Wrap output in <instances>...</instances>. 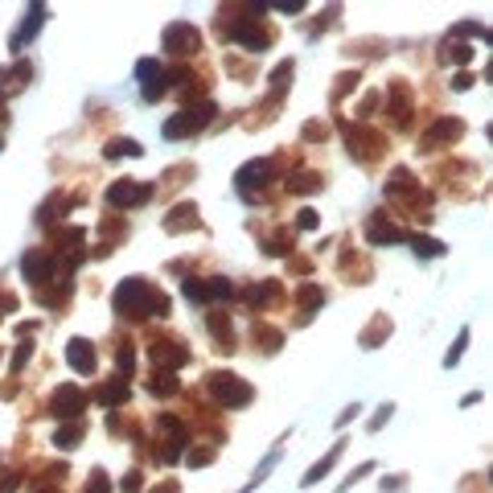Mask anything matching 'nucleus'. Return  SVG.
Listing matches in <instances>:
<instances>
[{"mask_svg": "<svg viewBox=\"0 0 493 493\" xmlns=\"http://www.w3.org/2000/svg\"><path fill=\"white\" fill-rule=\"evenodd\" d=\"M276 296H280V284H276V280H263V284H255V288H247V292H243V300H247V305H255V308L272 305Z\"/></svg>", "mask_w": 493, "mask_h": 493, "instance_id": "6ab92c4d", "label": "nucleus"}, {"mask_svg": "<svg viewBox=\"0 0 493 493\" xmlns=\"http://www.w3.org/2000/svg\"><path fill=\"white\" fill-rule=\"evenodd\" d=\"M71 206H74L71 197H62V193H54V197H46V202L37 206V222H42V226H49V222H54L58 214H66Z\"/></svg>", "mask_w": 493, "mask_h": 493, "instance_id": "5701e85b", "label": "nucleus"}, {"mask_svg": "<svg viewBox=\"0 0 493 493\" xmlns=\"http://www.w3.org/2000/svg\"><path fill=\"white\" fill-rule=\"evenodd\" d=\"M415 189V173L411 169H395L391 177H387V197H407Z\"/></svg>", "mask_w": 493, "mask_h": 493, "instance_id": "4be33fe9", "label": "nucleus"}, {"mask_svg": "<svg viewBox=\"0 0 493 493\" xmlns=\"http://www.w3.org/2000/svg\"><path fill=\"white\" fill-rule=\"evenodd\" d=\"M296 300H300V308H305V312H312V308L325 305V288H317V284H305V288L296 292Z\"/></svg>", "mask_w": 493, "mask_h": 493, "instance_id": "cd10ccee", "label": "nucleus"}, {"mask_svg": "<svg viewBox=\"0 0 493 493\" xmlns=\"http://www.w3.org/2000/svg\"><path fill=\"white\" fill-rule=\"evenodd\" d=\"M128 395H132V387H128V378H123V375L107 378V382L95 391V399L103 403V407H119V403H128Z\"/></svg>", "mask_w": 493, "mask_h": 493, "instance_id": "4468645a", "label": "nucleus"}, {"mask_svg": "<svg viewBox=\"0 0 493 493\" xmlns=\"http://www.w3.org/2000/svg\"><path fill=\"white\" fill-rule=\"evenodd\" d=\"M42 21H46V4H29V13H25V25H21V33L8 42V49H21L25 42H33L37 33H42Z\"/></svg>", "mask_w": 493, "mask_h": 493, "instance_id": "ddd939ff", "label": "nucleus"}, {"mask_svg": "<svg viewBox=\"0 0 493 493\" xmlns=\"http://www.w3.org/2000/svg\"><path fill=\"white\" fill-rule=\"evenodd\" d=\"M161 46L164 54H177V58H185V54H193V49L202 46V33L193 29L189 21H173L169 29L161 33Z\"/></svg>", "mask_w": 493, "mask_h": 493, "instance_id": "20e7f679", "label": "nucleus"}, {"mask_svg": "<svg viewBox=\"0 0 493 493\" xmlns=\"http://www.w3.org/2000/svg\"><path fill=\"white\" fill-rule=\"evenodd\" d=\"M317 222H321L317 210H300V214H296V226H300V231H317Z\"/></svg>", "mask_w": 493, "mask_h": 493, "instance_id": "37998d69", "label": "nucleus"}, {"mask_svg": "<svg viewBox=\"0 0 493 493\" xmlns=\"http://www.w3.org/2000/svg\"><path fill=\"white\" fill-rule=\"evenodd\" d=\"M29 353H33V346H29V341H21V346H17V353H13V370H21L25 362H29Z\"/></svg>", "mask_w": 493, "mask_h": 493, "instance_id": "de8ad7c7", "label": "nucleus"}, {"mask_svg": "<svg viewBox=\"0 0 493 493\" xmlns=\"http://www.w3.org/2000/svg\"><path fill=\"white\" fill-rule=\"evenodd\" d=\"M210 337H214V346H218L222 353L235 350V329H231L226 317H210Z\"/></svg>", "mask_w": 493, "mask_h": 493, "instance_id": "aec40b11", "label": "nucleus"}, {"mask_svg": "<svg viewBox=\"0 0 493 493\" xmlns=\"http://www.w3.org/2000/svg\"><path fill=\"white\" fill-rule=\"evenodd\" d=\"M116 366H119V375H132V366H136V353H132V346H119Z\"/></svg>", "mask_w": 493, "mask_h": 493, "instance_id": "4c0bfd02", "label": "nucleus"}, {"mask_svg": "<svg viewBox=\"0 0 493 493\" xmlns=\"http://www.w3.org/2000/svg\"><path fill=\"white\" fill-rule=\"evenodd\" d=\"M54 255L49 251H25V259H21V276H25V284H49L54 280Z\"/></svg>", "mask_w": 493, "mask_h": 493, "instance_id": "1a4fd4ad", "label": "nucleus"}, {"mask_svg": "<svg viewBox=\"0 0 493 493\" xmlns=\"http://www.w3.org/2000/svg\"><path fill=\"white\" fill-rule=\"evenodd\" d=\"M206 382H210V395H214L218 403H222L226 411H238V407H247V403L255 399L251 382H243L238 375H226V370H214V375L206 378Z\"/></svg>", "mask_w": 493, "mask_h": 493, "instance_id": "7ed1b4c3", "label": "nucleus"}, {"mask_svg": "<svg viewBox=\"0 0 493 493\" xmlns=\"http://www.w3.org/2000/svg\"><path fill=\"white\" fill-rule=\"evenodd\" d=\"M341 448H346V444H333V448H329L325 456H321V461H317V465L305 473V481H300V485H317V481H321V477H325V473L333 469L337 461H341Z\"/></svg>", "mask_w": 493, "mask_h": 493, "instance_id": "a211bd4d", "label": "nucleus"}, {"mask_svg": "<svg viewBox=\"0 0 493 493\" xmlns=\"http://www.w3.org/2000/svg\"><path fill=\"white\" fill-rule=\"evenodd\" d=\"M78 440H83V423H78V420H66L58 432H54V444H58V448H74Z\"/></svg>", "mask_w": 493, "mask_h": 493, "instance_id": "a878e982", "label": "nucleus"}, {"mask_svg": "<svg viewBox=\"0 0 493 493\" xmlns=\"http://www.w3.org/2000/svg\"><path fill=\"white\" fill-rule=\"evenodd\" d=\"M189 226H197V206H193V202L173 206L169 218H164V231H169V235H181V231H189Z\"/></svg>", "mask_w": 493, "mask_h": 493, "instance_id": "dca6fc26", "label": "nucleus"}, {"mask_svg": "<svg viewBox=\"0 0 493 493\" xmlns=\"http://www.w3.org/2000/svg\"><path fill=\"white\" fill-rule=\"evenodd\" d=\"M119 489H123V493H140V489H144V477L132 469L128 477H123V481H119Z\"/></svg>", "mask_w": 493, "mask_h": 493, "instance_id": "79ce46f5", "label": "nucleus"}, {"mask_svg": "<svg viewBox=\"0 0 493 493\" xmlns=\"http://www.w3.org/2000/svg\"><path fill=\"white\" fill-rule=\"evenodd\" d=\"M411 247H415V255H420V259H440V255L448 251L444 243H436V238H423V235L411 238Z\"/></svg>", "mask_w": 493, "mask_h": 493, "instance_id": "c85d7f7f", "label": "nucleus"}, {"mask_svg": "<svg viewBox=\"0 0 493 493\" xmlns=\"http://www.w3.org/2000/svg\"><path fill=\"white\" fill-rule=\"evenodd\" d=\"M111 308L123 321H148V317H169V296L157 292L148 280H123L111 292Z\"/></svg>", "mask_w": 493, "mask_h": 493, "instance_id": "f257e3e1", "label": "nucleus"}, {"mask_svg": "<svg viewBox=\"0 0 493 493\" xmlns=\"http://www.w3.org/2000/svg\"><path fill=\"white\" fill-rule=\"evenodd\" d=\"M0 308H4V312H13V308H17V300H13V296H0Z\"/></svg>", "mask_w": 493, "mask_h": 493, "instance_id": "603ef678", "label": "nucleus"}, {"mask_svg": "<svg viewBox=\"0 0 493 493\" xmlns=\"http://www.w3.org/2000/svg\"><path fill=\"white\" fill-rule=\"evenodd\" d=\"M83 407H87V395H83L78 387H71V382H66V387H58V391H54V399H49V411H54L58 420H78V415H83Z\"/></svg>", "mask_w": 493, "mask_h": 493, "instance_id": "0eeeda50", "label": "nucleus"}, {"mask_svg": "<svg viewBox=\"0 0 493 493\" xmlns=\"http://www.w3.org/2000/svg\"><path fill=\"white\" fill-rule=\"evenodd\" d=\"M66 362H71V370H78V375H95V366H99L95 341H87V337H71V341H66Z\"/></svg>", "mask_w": 493, "mask_h": 493, "instance_id": "9b49d317", "label": "nucleus"}, {"mask_svg": "<svg viewBox=\"0 0 493 493\" xmlns=\"http://www.w3.org/2000/svg\"><path fill=\"white\" fill-rule=\"evenodd\" d=\"M17 481H21L17 473H4V477H0V493H13L17 489Z\"/></svg>", "mask_w": 493, "mask_h": 493, "instance_id": "8fccbe9b", "label": "nucleus"}, {"mask_svg": "<svg viewBox=\"0 0 493 493\" xmlns=\"http://www.w3.org/2000/svg\"><path fill=\"white\" fill-rule=\"evenodd\" d=\"M391 415H395V407H391V403H382V407L375 411V420H370V432H378V427H382V423L391 420Z\"/></svg>", "mask_w": 493, "mask_h": 493, "instance_id": "c03bdc74", "label": "nucleus"}, {"mask_svg": "<svg viewBox=\"0 0 493 493\" xmlns=\"http://www.w3.org/2000/svg\"><path fill=\"white\" fill-rule=\"evenodd\" d=\"M288 83H292V62H280V66L272 71V91L284 95V91H288Z\"/></svg>", "mask_w": 493, "mask_h": 493, "instance_id": "473e14b6", "label": "nucleus"}, {"mask_svg": "<svg viewBox=\"0 0 493 493\" xmlns=\"http://www.w3.org/2000/svg\"><path fill=\"white\" fill-rule=\"evenodd\" d=\"M440 58H444L448 66H469V58H473V46H469V42H448V46H444V54H440Z\"/></svg>", "mask_w": 493, "mask_h": 493, "instance_id": "393cba45", "label": "nucleus"}, {"mask_svg": "<svg viewBox=\"0 0 493 493\" xmlns=\"http://www.w3.org/2000/svg\"><path fill=\"white\" fill-rule=\"evenodd\" d=\"M399 238H403L399 226L382 222V214H370V222H366V243H375V247H387V243H399Z\"/></svg>", "mask_w": 493, "mask_h": 493, "instance_id": "2eb2a0df", "label": "nucleus"}, {"mask_svg": "<svg viewBox=\"0 0 493 493\" xmlns=\"http://www.w3.org/2000/svg\"><path fill=\"white\" fill-rule=\"evenodd\" d=\"M222 37H231V42H238V46L247 49H267L272 46V33L267 29H259V21H235V25H222Z\"/></svg>", "mask_w": 493, "mask_h": 493, "instance_id": "423d86ee", "label": "nucleus"}, {"mask_svg": "<svg viewBox=\"0 0 493 493\" xmlns=\"http://www.w3.org/2000/svg\"><path fill=\"white\" fill-rule=\"evenodd\" d=\"M152 493H177V485H164V489H152Z\"/></svg>", "mask_w": 493, "mask_h": 493, "instance_id": "864d4df0", "label": "nucleus"}, {"mask_svg": "<svg viewBox=\"0 0 493 493\" xmlns=\"http://www.w3.org/2000/svg\"><path fill=\"white\" fill-rule=\"evenodd\" d=\"M177 391H181L177 387V375H169V370H157V375L148 378V395H157V399H169Z\"/></svg>", "mask_w": 493, "mask_h": 493, "instance_id": "b1692460", "label": "nucleus"}, {"mask_svg": "<svg viewBox=\"0 0 493 493\" xmlns=\"http://www.w3.org/2000/svg\"><path fill=\"white\" fill-rule=\"evenodd\" d=\"M148 353H152L157 370H169V375H173V370H181V366L189 362V350L181 346V341H161V337H157V341L148 346Z\"/></svg>", "mask_w": 493, "mask_h": 493, "instance_id": "9d476101", "label": "nucleus"}, {"mask_svg": "<svg viewBox=\"0 0 493 493\" xmlns=\"http://www.w3.org/2000/svg\"><path fill=\"white\" fill-rule=\"evenodd\" d=\"M185 461L193 465V469H206V465H214V448H202V452H189Z\"/></svg>", "mask_w": 493, "mask_h": 493, "instance_id": "58836bf2", "label": "nucleus"}, {"mask_svg": "<svg viewBox=\"0 0 493 493\" xmlns=\"http://www.w3.org/2000/svg\"><path fill=\"white\" fill-rule=\"evenodd\" d=\"M214 103H197V107H181L173 119H164V140H189V136H197V132H206V123L214 119Z\"/></svg>", "mask_w": 493, "mask_h": 493, "instance_id": "f03ea898", "label": "nucleus"}, {"mask_svg": "<svg viewBox=\"0 0 493 493\" xmlns=\"http://www.w3.org/2000/svg\"><path fill=\"white\" fill-rule=\"evenodd\" d=\"M276 461H280V448H272V452H267V461H263V465H259V469H255V477H251V485H247V489H243V493H251V489H255L259 481H263L267 473L276 469Z\"/></svg>", "mask_w": 493, "mask_h": 493, "instance_id": "72a5a7b5", "label": "nucleus"}, {"mask_svg": "<svg viewBox=\"0 0 493 493\" xmlns=\"http://www.w3.org/2000/svg\"><path fill=\"white\" fill-rule=\"evenodd\" d=\"M181 296H185L189 305H206V280L185 276V284H181Z\"/></svg>", "mask_w": 493, "mask_h": 493, "instance_id": "c756f323", "label": "nucleus"}, {"mask_svg": "<svg viewBox=\"0 0 493 493\" xmlns=\"http://www.w3.org/2000/svg\"><path fill=\"white\" fill-rule=\"evenodd\" d=\"M161 432L173 440V444H185V427H181L177 415H161Z\"/></svg>", "mask_w": 493, "mask_h": 493, "instance_id": "2f4dec72", "label": "nucleus"}, {"mask_svg": "<svg viewBox=\"0 0 493 493\" xmlns=\"http://www.w3.org/2000/svg\"><path fill=\"white\" fill-rule=\"evenodd\" d=\"M231 296H235V284L226 280V276L206 280V300H231Z\"/></svg>", "mask_w": 493, "mask_h": 493, "instance_id": "bb28decb", "label": "nucleus"}, {"mask_svg": "<svg viewBox=\"0 0 493 493\" xmlns=\"http://www.w3.org/2000/svg\"><path fill=\"white\" fill-rule=\"evenodd\" d=\"M387 107H391V116L399 119V123H407V116H411V95H407V87H403V83H391Z\"/></svg>", "mask_w": 493, "mask_h": 493, "instance_id": "f3484780", "label": "nucleus"}, {"mask_svg": "<svg viewBox=\"0 0 493 493\" xmlns=\"http://www.w3.org/2000/svg\"><path fill=\"white\" fill-rule=\"evenodd\" d=\"M387 333H391V325H387V321H378V325L370 329L366 337H362V350H375V346L382 341V337H387Z\"/></svg>", "mask_w": 493, "mask_h": 493, "instance_id": "c9c22d12", "label": "nucleus"}, {"mask_svg": "<svg viewBox=\"0 0 493 493\" xmlns=\"http://www.w3.org/2000/svg\"><path fill=\"white\" fill-rule=\"evenodd\" d=\"M144 148L136 140H128V136H116V140H107L103 144V157L107 161H123V157H140Z\"/></svg>", "mask_w": 493, "mask_h": 493, "instance_id": "412c9836", "label": "nucleus"}, {"mask_svg": "<svg viewBox=\"0 0 493 493\" xmlns=\"http://www.w3.org/2000/svg\"><path fill=\"white\" fill-rule=\"evenodd\" d=\"M87 493H111V485H107V473H103V469L91 473V485H87Z\"/></svg>", "mask_w": 493, "mask_h": 493, "instance_id": "a19ab883", "label": "nucleus"}, {"mask_svg": "<svg viewBox=\"0 0 493 493\" xmlns=\"http://www.w3.org/2000/svg\"><path fill=\"white\" fill-rule=\"evenodd\" d=\"M353 415H362V411H358V407H346V411H341V415H337V427H346V423H350Z\"/></svg>", "mask_w": 493, "mask_h": 493, "instance_id": "3c124183", "label": "nucleus"}, {"mask_svg": "<svg viewBox=\"0 0 493 493\" xmlns=\"http://www.w3.org/2000/svg\"><path fill=\"white\" fill-rule=\"evenodd\" d=\"M0 119H4V95H0Z\"/></svg>", "mask_w": 493, "mask_h": 493, "instance_id": "5fc2aeb1", "label": "nucleus"}, {"mask_svg": "<svg viewBox=\"0 0 493 493\" xmlns=\"http://www.w3.org/2000/svg\"><path fill=\"white\" fill-rule=\"evenodd\" d=\"M465 132V123L461 119H452V116H444V119H436L427 132H423V140H420V148H436V144H448V140H456Z\"/></svg>", "mask_w": 493, "mask_h": 493, "instance_id": "f8f14e48", "label": "nucleus"}, {"mask_svg": "<svg viewBox=\"0 0 493 493\" xmlns=\"http://www.w3.org/2000/svg\"><path fill=\"white\" fill-rule=\"evenodd\" d=\"M37 493H49V489H37Z\"/></svg>", "mask_w": 493, "mask_h": 493, "instance_id": "6e6d98bb", "label": "nucleus"}, {"mask_svg": "<svg viewBox=\"0 0 493 493\" xmlns=\"http://www.w3.org/2000/svg\"><path fill=\"white\" fill-rule=\"evenodd\" d=\"M465 346H469V329H461V337L452 341V350H448V358H444V366H456L461 358H465Z\"/></svg>", "mask_w": 493, "mask_h": 493, "instance_id": "f704fd0d", "label": "nucleus"}, {"mask_svg": "<svg viewBox=\"0 0 493 493\" xmlns=\"http://www.w3.org/2000/svg\"><path fill=\"white\" fill-rule=\"evenodd\" d=\"M148 197H152V185H144V181H111V189H107V202H111L116 210L144 206Z\"/></svg>", "mask_w": 493, "mask_h": 493, "instance_id": "39448f33", "label": "nucleus"}, {"mask_svg": "<svg viewBox=\"0 0 493 493\" xmlns=\"http://www.w3.org/2000/svg\"><path fill=\"white\" fill-rule=\"evenodd\" d=\"M181 448L185 444H161L157 448V461H161V465H177V461H181Z\"/></svg>", "mask_w": 493, "mask_h": 493, "instance_id": "e433bc0d", "label": "nucleus"}, {"mask_svg": "<svg viewBox=\"0 0 493 493\" xmlns=\"http://www.w3.org/2000/svg\"><path fill=\"white\" fill-rule=\"evenodd\" d=\"M288 247H292V238H288V235H276L272 243H267V251H272V255H288Z\"/></svg>", "mask_w": 493, "mask_h": 493, "instance_id": "49530a36", "label": "nucleus"}, {"mask_svg": "<svg viewBox=\"0 0 493 493\" xmlns=\"http://www.w3.org/2000/svg\"><path fill=\"white\" fill-rule=\"evenodd\" d=\"M288 189L292 193H312V189H321V177L317 173H296V177H288Z\"/></svg>", "mask_w": 493, "mask_h": 493, "instance_id": "7c9ffc66", "label": "nucleus"}, {"mask_svg": "<svg viewBox=\"0 0 493 493\" xmlns=\"http://www.w3.org/2000/svg\"><path fill=\"white\" fill-rule=\"evenodd\" d=\"M469 87H473V74H469V71L452 74V91H469Z\"/></svg>", "mask_w": 493, "mask_h": 493, "instance_id": "09e8293b", "label": "nucleus"}, {"mask_svg": "<svg viewBox=\"0 0 493 493\" xmlns=\"http://www.w3.org/2000/svg\"><path fill=\"white\" fill-rule=\"evenodd\" d=\"M353 83H358V74H341V78H337V87H333V95H337V99H341V95H350L353 91Z\"/></svg>", "mask_w": 493, "mask_h": 493, "instance_id": "a18cd8bd", "label": "nucleus"}, {"mask_svg": "<svg viewBox=\"0 0 493 493\" xmlns=\"http://www.w3.org/2000/svg\"><path fill=\"white\" fill-rule=\"evenodd\" d=\"M255 341H263V346H272V350H280V341H284V337L276 333V329H259V325H255Z\"/></svg>", "mask_w": 493, "mask_h": 493, "instance_id": "ea45409f", "label": "nucleus"}, {"mask_svg": "<svg viewBox=\"0 0 493 493\" xmlns=\"http://www.w3.org/2000/svg\"><path fill=\"white\" fill-rule=\"evenodd\" d=\"M0 148H4V140H0Z\"/></svg>", "mask_w": 493, "mask_h": 493, "instance_id": "4d7b16f0", "label": "nucleus"}, {"mask_svg": "<svg viewBox=\"0 0 493 493\" xmlns=\"http://www.w3.org/2000/svg\"><path fill=\"white\" fill-rule=\"evenodd\" d=\"M267 177H272V164L267 161H247L235 173V189L243 193V197H255L259 189L267 185Z\"/></svg>", "mask_w": 493, "mask_h": 493, "instance_id": "6e6552de", "label": "nucleus"}]
</instances>
